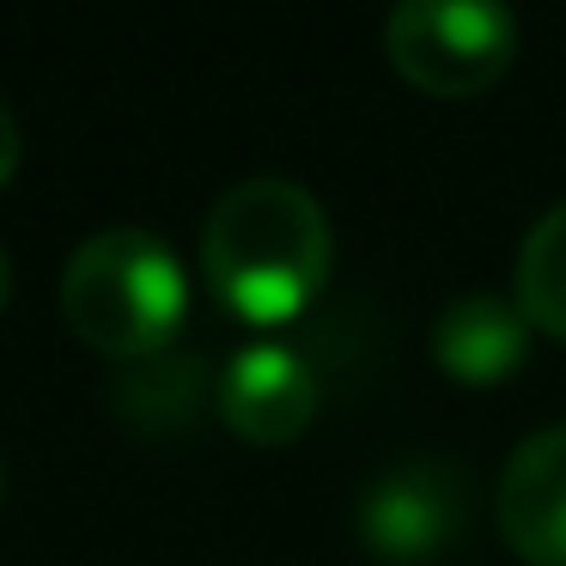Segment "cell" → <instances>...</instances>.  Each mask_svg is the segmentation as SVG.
<instances>
[{
  "label": "cell",
  "instance_id": "1",
  "mask_svg": "<svg viewBox=\"0 0 566 566\" xmlns=\"http://www.w3.org/2000/svg\"><path fill=\"white\" fill-rule=\"evenodd\" d=\"M335 232L317 196L286 177H244L208 213L201 274L220 311L250 329H281L305 317L329 286Z\"/></svg>",
  "mask_w": 566,
  "mask_h": 566
},
{
  "label": "cell",
  "instance_id": "2",
  "mask_svg": "<svg viewBox=\"0 0 566 566\" xmlns=\"http://www.w3.org/2000/svg\"><path fill=\"white\" fill-rule=\"evenodd\" d=\"M62 317L92 354L153 359L189 323V274L159 232L104 226L67 256Z\"/></svg>",
  "mask_w": 566,
  "mask_h": 566
},
{
  "label": "cell",
  "instance_id": "3",
  "mask_svg": "<svg viewBox=\"0 0 566 566\" xmlns=\"http://www.w3.org/2000/svg\"><path fill=\"white\" fill-rule=\"evenodd\" d=\"M384 55L427 98H475L512 67L517 19L488 0H402L384 19Z\"/></svg>",
  "mask_w": 566,
  "mask_h": 566
},
{
  "label": "cell",
  "instance_id": "4",
  "mask_svg": "<svg viewBox=\"0 0 566 566\" xmlns=\"http://www.w3.org/2000/svg\"><path fill=\"white\" fill-rule=\"evenodd\" d=\"M469 524V475L439 457H408L366 481L354 505V530L378 560L415 566L444 554Z\"/></svg>",
  "mask_w": 566,
  "mask_h": 566
},
{
  "label": "cell",
  "instance_id": "5",
  "mask_svg": "<svg viewBox=\"0 0 566 566\" xmlns=\"http://www.w3.org/2000/svg\"><path fill=\"white\" fill-rule=\"evenodd\" d=\"M323 384L293 342H244L220 371V415L244 444H293L317 420Z\"/></svg>",
  "mask_w": 566,
  "mask_h": 566
},
{
  "label": "cell",
  "instance_id": "6",
  "mask_svg": "<svg viewBox=\"0 0 566 566\" xmlns=\"http://www.w3.org/2000/svg\"><path fill=\"white\" fill-rule=\"evenodd\" d=\"M500 536L530 566H566V420L530 432L493 493Z\"/></svg>",
  "mask_w": 566,
  "mask_h": 566
},
{
  "label": "cell",
  "instance_id": "7",
  "mask_svg": "<svg viewBox=\"0 0 566 566\" xmlns=\"http://www.w3.org/2000/svg\"><path fill=\"white\" fill-rule=\"evenodd\" d=\"M530 317L512 293H457L432 323V359L463 390H493L530 366Z\"/></svg>",
  "mask_w": 566,
  "mask_h": 566
},
{
  "label": "cell",
  "instance_id": "8",
  "mask_svg": "<svg viewBox=\"0 0 566 566\" xmlns=\"http://www.w3.org/2000/svg\"><path fill=\"white\" fill-rule=\"evenodd\" d=\"M512 298L524 305V317L536 335L566 342V201L530 226L524 250H517Z\"/></svg>",
  "mask_w": 566,
  "mask_h": 566
},
{
  "label": "cell",
  "instance_id": "9",
  "mask_svg": "<svg viewBox=\"0 0 566 566\" xmlns=\"http://www.w3.org/2000/svg\"><path fill=\"white\" fill-rule=\"evenodd\" d=\"M13 171H19V123H13V111L0 104V189L13 184Z\"/></svg>",
  "mask_w": 566,
  "mask_h": 566
},
{
  "label": "cell",
  "instance_id": "10",
  "mask_svg": "<svg viewBox=\"0 0 566 566\" xmlns=\"http://www.w3.org/2000/svg\"><path fill=\"white\" fill-rule=\"evenodd\" d=\"M7 298H13V262H7V250H0V311H7Z\"/></svg>",
  "mask_w": 566,
  "mask_h": 566
},
{
  "label": "cell",
  "instance_id": "11",
  "mask_svg": "<svg viewBox=\"0 0 566 566\" xmlns=\"http://www.w3.org/2000/svg\"><path fill=\"white\" fill-rule=\"evenodd\" d=\"M0 505H7V463H0Z\"/></svg>",
  "mask_w": 566,
  "mask_h": 566
}]
</instances>
